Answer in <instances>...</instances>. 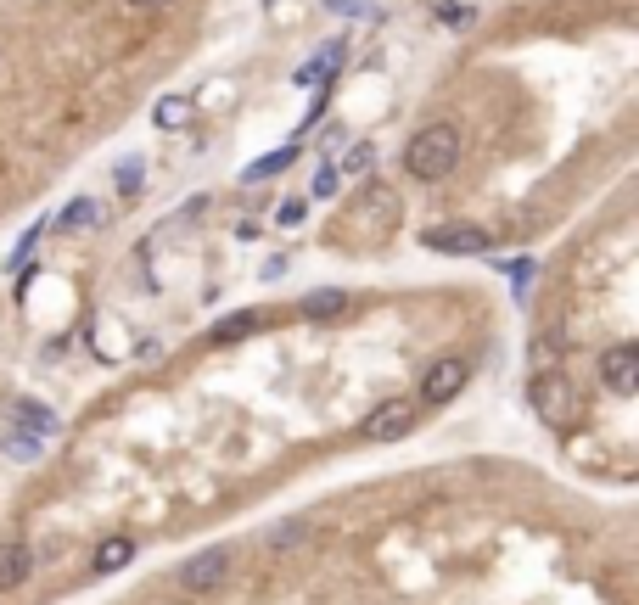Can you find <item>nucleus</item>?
<instances>
[{"label": "nucleus", "mask_w": 639, "mask_h": 605, "mask_svg": "<svg viewBox=\"0 0 639 605\" xmlns=\"http://www.w3.org/2000/svg\"><path fill=\"white\" fill-rule=\"evenodd\" d=\"M460 146H466V141H460L455 124H426V129H415L410 146H404V169H410V180L438 185V180H449V174H455Z\"/></svg>", "instance_id": "nucleus-1"}, {"label": "nucleus", "mask_w": 639, "mask_h": 605, "mask_svg": "<svg viewBox=\"0 0 639 605\" xmlns=\"http://www.w3.org/2000/svg\"><path fill=\"white\" fill-rule=\"evenodd\" d=\"M230 566H236V555H230L225 544H208V549H197V555L180 566V583L191 594H219L225 589V577H230Z\"/></svg>", "instance_id": "nucleus-2"}, {"label": "nucleus", "mask_w": 639, "mask_h": 605, "mask_svg": "<svg viewBox=\"0 0 639 605\" xmlns=\"http://www.w3.org/2000/svg\"><path fill=\"white\" fill-rule=\"evenodd\" d=\"M415 398H387V404L370 409V421H365V437L370 443H404V437L415 432Z\"/></svg>", "instance_id": "nucleus-3"}, {"label": "nucleus", "mask_w": 639, "mask_h": 605, "mask_svg": "<svg viewBox=\"0 0 639 605\" xmlns=\"http://www.w3.org/2000/svg\"><path fill=\"white\" fill-rule=\"evenodd\" d=\"M421 241L432 247V253H449V258H483L488 247H494V236L477 230V225H432Z\"/></svg>", "instance_id": "nucleus-4"}, {"label": "nucleus", "mask_w": 639, "mask_h": 605, "mask_svg": "<svg viewBox=\"0 0 639 605\" xmlns=\"http://www.w3.org/2000/svg\"><path fill=\"white\" fill-rule=\"evenodd\" d=\"M466 381H471V365H466V359H438V365L421 376V404H426V409L449 404V398L466 393Z\"/></svg>", "instance_id": "nucleus-5"}, {"label": "nucleus", "mask_w": 639, "mask_h": 605, "mask_svg": "<svg viewBox=\"0 0 639 605\" xmlns=\"http://www.w3.org/2000/svg\"><path fill=\"white\" fill-rule=\"evenodd\" d=\"M600 381H606L617 398H634L639 393V348H634V342H617V348L600 353Z\"/></svg>", "instance_id": "nucleus-6"}, {"label": "nucleus", "mask_w": 639, "mask_h": 605, "mask_svg": "<svg viewBox=\"0 0 639 605\" xmlns=\"http://www.w3.org/2000/svg\"><path fill=\"white\" fill-rule=\"evenodd\" d=\"M533 409H539L544 421H555V426L572 421V393H567V381L555 376V370H539V381H533Z\"/></svg>", "instance_id": "nucleus-7"}, {"label": "nucleus", "mask_w": 639, "mask_h": 605, "mask_svg": "<svg viewBox=\"0 0 639 605\" xmlns=\"http://www.w3.org/2000/svg\"><path fill=\"white\" fill-rule=\"evenodd\" d=\"M298 314L309 325H326V320H337V314H348V292H342V286H314V292L298 297Z\"/></svg>", "instance_id": "nucleus-8"}, {"label": "nucleus", "mask_w": 639, "mask_h": 605, "mask_svg": "<svg viewBox=\"0 0 639 605\" xmlns=\"http://www.w3.org/2000/svg\"><path fill=\"white\" fill-rule=\"evenodd\" d=\"M12 426H17V432H29V437H40V443L62 432V421L40 404V398H17V404H12Z\"/></svg>", "instance_id": "nucleus-9"}, {"label": "nucleus", "mask_w": 639, "mask_h": 605, "mask_svg": "<svg viewBox=\"0 0 639 605\" xmlns=\"http://www.w3.org/2000/svg\"><path fill=\"white\" fill-rule=\"evenodd\" d=\"M101 225V202L96 197H73L68 208L57 213V236H79V230H96Z\"/></svg>", "instance_id": "nucleus-10"}, {"label": "nucleus", "mask_w": 639, "mask_h": 605, "mask_svg": "<svg viewBox=\"0 0 639 605\" xmlns=\"http://www.w3.org/2000/svg\"><path fill=\"white\" fill-rule=\"evenodd\" d=\"M135 561V538H107V544L90 555V566H96V577H113V572H124V566Z\"/></svg>", "instance_id": "nucleus-11"}, {"label": "nucleus", "mask_w": 639, "mask_h": 605, "mask_svg": "<svg viewBox=\"0 0 639 605\" xmlns=\"http://www.w3.org/2000/svg\"><path fill=\"white\" fill-rule=\"evenodd\" d=\"M292 163H298V146H281V152H264L258 163H247V174H242V180H247V185H258V180H275V174H286Z\"/></svg>", "instance_id": "nucleus-12"}, {"label": "nucleus", "mask_w": 639, "mask_h": 605, "mask_svg": "<svg viewBox=\"0 0 639 605\" xmlns=\"http://www.w3.org/2000/svg\"><path fill=\"white\" fill-rule=\"evenodd\" d=\"M29 566H34V555L23 544H6L0 549V589H17L23 577H29Z\"/></svg>", "instance_id": "nucleus-13"}, {"label": "nucleus", "mask_w": 639, "mask_h": 605, "mask_svg": "<svg viewBox=\"0 0 639 605\" xmlns=\"http://www.w3.org/2000/svg\"><path fill=\"white\" fill-rule=\"evenodd\" d=\"M258 331V309H236V314H225V320L208 331V342H236V337H253Z\"/></svg>", "instance_id": "nucleus-14"}, {"label": "nucleus", "mask_w": 639, "mask_h": 605, "mask_svg": "<svg viewBox=\"0 0 639 605\" xmlns=\"http://www.w3.org/2000/svg\"><path fill=\"white\" fill-rule=\"evenodd\" d=\"M438 23L443 29H471V23H477V6H466V0H438Z\"/></svg>", "instance_id": "nucleus-15"}, {"label": "nucleus", "mask_w": 639, "mask_h": 605, "mask_svg": "<svg viewBox=\"0 0 639 605\" xmlns=\"http://www.w3.org/2000/svg\"><path fill=\"white\" fill-rule=\"evenodd\" d=\"M152 118H157V129H180L185 118H191V101H185V96H163Z\"/></svg>", "instance_id": "nucleus-16"}, {"label": "nucleus", "mask_w": 639, "mask_h": 605, "mask_svg": "<svg viewBox=\"0 0 639 605\" xmlns=\"http://www.w3.org/2000/svg\"><path fill=\"white\" fill-rule=\"evenodd\" d=\"M309 197H314V202H331V197H337V169H331V163H320V169H314Z\"/></svg>", "instance_id": "nucleus-17"}, {"label": "nucleus", "mask_w": 639, "mask_h": 605, "mask_svg": "<svg viewBox=\"0 0 639 605\" xmlns=\"http://www.w3.org/2000/svg\"><path fill=\"white\" fill-rule=\"evenodd\" d=\"M40 449H45L40 437L17 432V426H12V432H6V454H17V460H34V454H40Z\"/></svg>", "instance_id": "nucleus-18"}, {"label": "nucleus", "mask_w": 639, "mask_h": 605, "mask_svg": "<svg viewBox=\"0 0 639 605\" xmlns=\"http://www.w3.org/2000/svg\"><path fill=\"white\" fill-rule=\"evenodd\" d=\"M141 157H124V163H118V191H124V197H135V191H141Z\"/></svg>", "instance_id": "nucleus-19"}, {"label": "nucleus", "mask_w": 639, "mask_h": 605, "mask_svg": "<svg viewBox=\"0 0 639 605\" xmlns=\"http://www.w3.org/2000/svg\"><path fill=\"white\" fill-rule=\"evenodd\" d=\"M40 236H45V225H34L29 236H23V241H17V247H12V258H6V269H23V264H29V253H34V241H40Z\"/></svg>", "instance_id": "nucleus-20"}, {"label": "nucleus", "mask_w": 639, "mask_h": 605, "mask_svg": "<svg viewBox=\"0 0 639 605\" xmlns=\"http://www.w3.org/2000/svg\"><path fill=\"white\" fill-rule=\"evenodd\" d=\"M342 169H348V174H365V169H376V146H354V152L342 157Z\"/></svg>", "instance_id": "nucleus-21"}, {"label": "nucleus", "mask_w": 639, "mask_h": 605, "mask_svg": "<svg viewBox=\"0 0 639 605\" xmlns=\"http://www.w3.org/2000/svg\"><path fill=\"white\" fill-rule=\"evenodd\" d=\"M275 544H281V549H292V544H303V538H309V527H303V521H281V527H275Z\"/></svg>", "instance_id": "nucleus-22"}, {"label": "nucleus", "mask_w": 639, "mask_h": 605, "mask_svg": "<svg viewBox=\"0 0 639 605\" xmlns=\"http://www.w3.org/2000/svg\"><path fill=\"white\" fill-rule=\"evenodd\" d=\"M331 12H342V17H370V6L365 0H326Z\"/></svg>", "instance_id": "nucleus-23"}, {"label": "nucleus", "mask_w": 639, "mask_h": 605, "mask_svg": "<svg viewBox=\"0 0 639 605\" xmlns=\"http://www.w3.org/2000/svg\"><path fill=\"white\" fill-rule=\"evenodd\" d=\"M511 281H516V292H527V286H533V264H527V258H522V264H511Z\"/></svg>", "instance_id": "nucleus-24"}, {"label": "nucleus", "mask_w": 639, "mask_h": 605, "mask_svg": "<svg viewBox=\"0 0 639 605\" xmlns=\"http://www.w3.org/2000/svg\"><path fill=\"white\" fill-rule=\"evenodd\" d=\"M275 219H281V225H298V219H303V202H281V213H275Z\"/></svg>", "instance_id": "nucleus-25"}, {"label": "nucleus", "mask_w": 639, "mask_h": 605, "mask_svg": "<svg viewBox=\"0 0 639 605\" xmlns=\"http://www.w3.org/2000/svg\"><path fill=\"white\" fill-rule=\"evenodd\" d=\"M129 12H163V6H169V0H124Z\"/></svg>", "instance_id": "nucleus-26"}]
</instances>
